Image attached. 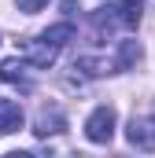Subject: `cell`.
<instances>
[{
  "label": "cell",
  "instance_id": "277c9868",
  "mask_svg": "<svg viewBox=\"0 0 155 158\" xmlns=\"http://www.w3.org/2000/svg\"><path fill=\"white\" fill-rule=\"evenodd\" d=\"M55 55H59V48H52V44H44L41 37L26 44V63H33V66H41V70H48V66L55 63Z\"/></svg>",
  "mask_w": 155,
  "mask_h": 158
},
{
  "label": "cell",
  "instance_id": "8fae6325",
  "mask_svg": "<svg viewBox=\"0 0 155 158\" xmlns=\"http://www.w3.org/2000/svg\"><path fill=\"white\" fill-rule=\"evenodd\" d=\"M48 0H19V11H26V15H33V11H41Z\"/></svg>",
  "mask_w": 155,
  "mask_h": 158
},
{
  "label": "cell",
  "instance_id": "6da1fadb",
  "mask_svg": "<svg viewBox=\"0 0 155 158\" xmlns=\"http://www.w3.org/2000/svg\"><path fill=\"white\" fill-rule=\"evenodd\" d=\"M85 136L92 143H111V136H115V110L111 107H96L89 114V121H85Z\"/></svg>",
  "mask_w": 155,
  "mask_h": 158
},
{
  "label": "cell",
  "instance_id": "30bf717a",
  "mask_svg": "<svg viewBox=\"0 0 155 158\" xmlns=\"http://www.w3.org/2000/svg\"><path fill=\"white\" fill-rule=\"evenodd\" d=\"M22 63L19 59H7V63H0V81H22Z\"/></svg>",
  "mask_w": 155,
  "mask_h": 158
},
{
  "label": "cell",
  "instance_id": "9c48e42d",
  "mask_svg": "<svg viewBox=\"0 0 155 158\" xmlns=\"http://www.w3.org/2000/svg\"><path fill=\"white\" fill-rule=\"evenodd\" d=\"M74 70H85L89 77H100V74H107V70H111V63H107V59H92V55H81V59L74 63Z\"/></svg>",
  "mask_w": 155,
  "mask_h": 158
},
{
  "label": "cell",
  "instance_id": "7c38bea8",
  "mask_svg": "<svg viewBox=\"0 0 155 158\" xmlns=\"http://www.w3.org/2000/svg\"><path fill=\"white\" fill-rule=\"evenodd\" d=\"M4 158H33V155H26V151H11V155H4Z\"/></svg>",
  "mask_w": 155,
  "mask_h": 158
},
{
  "label": "cell",
  "instance_id": "8992f818",
  "mask_svg": "<svg viewBox=\"0 0 155 158\" xmlns=\"http://www.w3.org/2000/svg\"><path fill=\"white\" fill-rule=\"evenodd\" d=\"M115 15H118V22L122 26H140V15H144V0H118L115 4Z\"/></svg>",
  "mask_w": 155,
  "mask_h": 158
},
{
  "label": "cell",
  "instance_id": "7a4b0ae2",
  "mask_svg": "<svg viewBox=\"0 0 155 158\" xmlns=\"http://www.w3.org/2000/svg\"><path fill=\"white\" fill-rule=\"evenodd\" d=\"M126 140H129L133 147H140V151H155V121H148V118H129V125H126Z\"/></svg>",
  "mask_w": 155,
  "mask_h": 158
},
{
  "label": "cell",
  "instance_id": "5b68a950",
  "mask_svg": "<svg viewBox=\"0 0 155 158\" xmlns=\"http://www.w3.org/2000/svg\"><path fill=\"white\" fill-rule=\"evenodd\" d=\"M19 129H22V107L0 96V132H19Z\"/></svg>",
  "mask_w": 155,
  "mask_h": 158
},
{
  "label": "cell",
  "instance_id": "52a82bcc",
  "mask_svg": "<svg viewBox=\"0 0 155 158\" xmlns=\"http://www.w3.org/2000/svg\"><path fill=\"white\" fill-rule=\"evenodd\" d=\"M44 44H52V48H63V44H70L74 40V26L70 22H59V26H48L44 33H41Z\"/></svg>",
  "mask_w": 155,
  "mask_h": 158
},
{
  "label": "cell",
  "instance_id": "ba28073f",
  "mask_svg": "<svg viewBox=\"0 0 155 158\" xmlns=\"http://www.w3.org/2000/svg\"><path fill=\"white\" fill-rule=\"evenodd\" d=\"M137 59H140V44H137V40H122V44H118V59H115L111 70H129Z\"/></svg>",
  "mask_w": 155,
  "mask_h": 158
},
{
  "label": "cell",
  "instance_id": "3957f363",
  "mask_svg": "<svg viewBox=\"0 0 155 158\" xmlns=\"http://www.w3.org/2000/svg\"><path fill=\"white\" fill-rule=\"evenodd\" d=\"M67 129V118H63V110L59 107H41L37 121H33V132H37L41 140L44 136H52V132H63Z\"/></svg>",
  "mask_w": 155,
  "mask_h": 158
}]
</instances>
